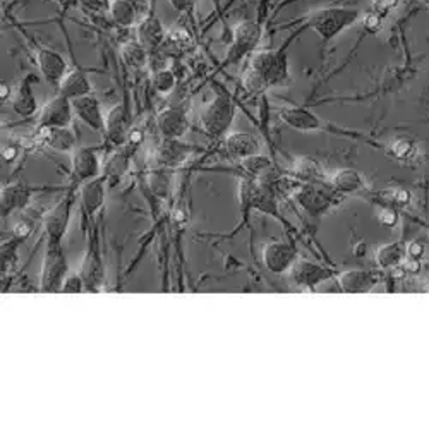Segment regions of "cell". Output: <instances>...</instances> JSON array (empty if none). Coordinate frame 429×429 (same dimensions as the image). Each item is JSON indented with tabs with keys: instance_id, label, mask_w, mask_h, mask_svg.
Listing matches in <instances>:
<instances>
[{
	"instance_id": "6da1fadb",
	"label": "cell",
	"mask_w": 429,
	"mask_h": 429,
	"mask_svg": "<svg viewBox=\"0 0 429 429\" xmlns=\"http://www.w3.org/2000/svg\"><path fill=\"white\" fill-rule=\"evenodd\" d=\"M361 19V13L354 7H323L309 14L306 25L323 42H330L338 37L342 31L354 26Z\"/></svg>"
},
{
	"instance_id": "7a4b0ae2",
	"label": "cell",
	"mask_w": 429,
	"mask_h": 429,
	"mask_svg": "<svg viewBox=\"0 0 429 429\" xmlns=\"http://www.w3.org/2000/svg\"><path fill=\"white\" fill-rule=\"evenodd\" d=\"M249 69L258 74L268 88L287 86L290 82L289 57H287L285 46L256 50L251 57Z\"/></svg>"
},
{
	"instance_id": "3957f363",
	"label": "cell",
	"mask_w": 429,
	"mask_h": 429,
	"mask_svg": "<svg viewBox=\"0 0 429 429\" xmlns=\"http://www.w3.org/2000/svg\"><path fill=\"white\" fill-rule=\"evenodd\" d=\"M235 119V108L232 104L230 97L218 93L215 94L213 100L201 110L199 116V124L203 131L210 137H225L228 135L232 122Z\"/></svg>"
},
{
	"instance_id": "277c9868",
	"label": "cell",
	"mask_w": 429,
	"mask_h": 429,
	"mask_svg": "<svg viewBox=\"0 0 429 429\" xmlns=\"http://www.w3.org/2000/svg\"><path fill=\"white\" fill-rule=\"evenodd\" d=\"M68 277V259L58 241H46L40 275L42 292H61L62 282Z\"/></svg>"
},
{
	"instance_id": "5b68a950",
	"label": "cell",
	"mask_w": 429,
	"mask_h": 429,
	"mask_svg": "<svg viewBox=\"0 0 429 429\" xmlns=\"http://www.w3.org/2000/svg\"><path fill=\"white\" fill-rule=\"evenodd\" d=\"M263 37V27L259 23L251 21V19H244V21L235 25L234 27V38H232L230 46L227 50L225 66L235 64L246 55H253L258 49L259 42Z\"/></svg>"
},
{
	"instance_id": "8992f818",
	"label": "cell",
	"mask_w": 429,
	"mask_h": 429,
	"mask_svg": "<svg viewBox=\"0 0 429 429\" xmlns=\"http://www.w3.org/2000/svg\"><path fill=\"white\" fill-rule=\"evenodd\" d=\"M338 192L332 184H302L294 191V199L309 215L320 216L335 204Z\"/></svg>"
},
{
	"instance_id": "52a82bcc",
	"label": "cell",
	"mask_w": 429,
	"mask_h": 429,
	"mask_svg": "<svg viewBox=\"0 0 429 429\" xmlns=\"http://www.w3.org/2000/svg\"><path fill=\"white\" fill-rule=\"evenodd\" d=\"M73 100L64 94H55L38 110V128H70L74 119Z\"/></svg>"
},
{
	"instance_id": "ba28073f",
	"label": "cell",
	"mask_w": 429,
	"mask_h": 429,
	"mask_svg": "<svg viewBox=\"0 0 429 429\" xmlns=\"http://www.w3.org/2000/svg\"><path fill=\"white\" fill-rule=\"evenodd\" d=\"M101 167H104V163L100 161V156L94 148L76 147L70 153V175L76 184L82 186L88 180L100 177Z\"/></svg>"
},
{
	"instance_id": "9c48e42d",
	"label": "cell",
	"mask_w": 429,
	"mask_h": 429,
	"mask_svg": "<svg viewBox=\"0 0 429 429\" xmlns=\"http://www.w3.org/2000/svg\"><path fill=\"white\" fill-rule=\"evenodd\" d=\"M278 117L285 125H289L290 129L301 132H318V131H326L328 125L325 120H321L320 117L314 112H311L309 108L299 107V105H290V107H283L278 112Z\"/></svg>"
},
{
	"instance_id": "30bf717a",
	"label": "cell",
	"mask_w": 429,
	"mask_h": 429,
	"mask_svg": "<svg viewBox=\"0 0 429 429\" xmlns=\"http://www.w3.org/2000/svg\"><path fill=\"white\" fill-rule=\"evenodd\" d=\"M129 131H131V125H129L128 119V110L122 104L116 105L108 110V113L105 116V141L112 149L122 148L128 143Z\"/></svg>"
},
{
	"instance_id": "8fae6325",
	"label": "cell",
	"mask_w": 429,
	"mask_h": 429,
	"mask_svg": "<svg viewBox=\"0 0 429 429\" xmlns=\"http://www.w3.org/2000/svg\"><path fill=\"white\" fill-rule=\"evenodd\" d=\"M37 66L40 69L42 76L46 82L52 86L61 85L62 77L68 74V61L62 57L57 50L49 49V46H38L37 49Z\"/></svg>"
},
{
	"instance_id": "7c38bea8",
	"label": "cell",
	"mask_w": 429,
	"mask_h": 429,
	"mask_svg": "<svg viewBox=\"0 0 429 429\" xmlns=\"http://www.w3.org/2000/svg\"><path fill=\"white\" fill-rule=\"evenodd\" d=\"M192 151H194V148L184 143L182 139L163 137L155 149V163L163 168H177L186 163Z\"/></svg>"
},
{
	"instance_id": "4fadbf2b",
	"label": "cell",
	"mask_w": 429,
	"mask_h": 429,
	"mask_svg": "<svg viewBox=\"0 0 429 429\" xmlns=\"http://www.w3.org/2000/svg\"><path fill=\"white\" fill-rule=\"evenodd\" d=\"M297 259L294 246L287 242H270L263 247V265L275 275L285 273Z\"/></svg>"
},
{
	"instance_id": "5bb4252c",
	"label": "cell",
	"mask_w": 429,
	"mask_h": 429,
	"mask_svg": "<svg viewBox=\"0 0 429 429\" xmlns=\"http://www.w3.org/2000/svg\"><path fill=\"white\" fill-rule=\"evenodd\" d=\"M74 116L80 119L86 128H89L94 132L105 131V116L101 110V104L93 94H85V97L74 98L73 100Z\"/></svg>"
},
{
	"instance_id": "9a60e30c",
	"label": "cell",
	"mask_w": 429,
	"mask_h": 429,
	"mask_svg": "<svg viewBox=\"0 0 429 429\" xmlns=\"http://www.w3.org/2000/svg\"><path fill=\"white\" fill-rule=\"evenodd\" d=\"M70 206H73L70 196H66L61 203L55 204L52 210L45 215L43 228H45L46 241H64L70 220Z\"/></svg>"
},
{
	"instance_id": "2e32d148",
	"label": "cell",
	"mask_w": 429,
	"mask_h": 429,
	"mask_svg": "<svg viewBox=\"0 0 429 429\" xmlns=\"http://www.w3.org/2000/svg\"><path fill=\"white\" fill-rule=\"evenodd\" d=\"M35 141L55 153H73L76 148V136L70 128H38Z\"/></svg>"
},
{
	"instance_id": "e0dca14e",
	"label": "cell",
	"mask_w": 429,
	"mask_h": 429,
	"mask_svg": "<svg viewBox=\"0 0 429 429\" xmlns=\"http://www.w3.org/2000/svg\"><path fill=\"white\" fill-rule=\"evenodd\" d=\"M107 180L101 175L82 184L80 191V204L85 218L93 220L98 211H100V208L104 206L105 196H107Z\"/></svg>"
},
{
	"instance_id": "ac0fdd59",
	"label": "cell",
	"mask_w": 429,
	"mask_h": 429,
	"mask_svg": "<svg viewBox=\"0 0 429 429\" xmlns=\"http://www.w3.org/2000/svg\"><path fill=\"white\" fill-rule=\"evenodd\" d=\"M330 184L338 194L364 196L368 194L369 184L366 177L356 168H338L330 175Z\"/></svg>"
},
{
	"instance_id": "d6986e66",
	"label": "cell",
	"mask_w": 429,
	"mask_h": 429,
	"mask_svg": "<svg viewBox=\"0 0 429 429\" xmlns=\"http://www.w3.org/2000/svg\"><path fill=\"white\" fill-rule=\"evenodd\" d=\"M156 128L163 137L170 139H182L189 129V119L182 108L179 107H165L156 116Z\"/></svg>"
},
{
	"instance_id": "ffe728a7",
	"label": "cell",
	"mask_w": 429,
	"mask_h": 429,
	"mask_svg": "<svg viewBox=\"0 0 429 429\" xmlns=\"http://www.w3.org/2000/svg\"><path fill=\"white\" fill-rule=\"evenodd\" d=\"M289 273L295 285L308 287V289H314L325 278L333 277L332 270L325 268L320 263L309 261V259H295Z\"/></svg>"
},
{
	"instance_id": "44dd1931",
	"label": "cell",
	"mask_w": 429,
	"mask_h": 429,
	"mask_svg": "<svg viewBox=\"0 0 429 429\" xmlns=\"http://www.w3.org/2000/svg\"><path fill=\"white\" fill-rule=\"evenodd\" d=\"M136 35L137 42L148 50L158 49L161 43L165 42V38L168 37L167 30H165L161 19L156 15V13H149L144 15L143 19H139V23L136 25Z\"/></svg>"
},
{
	"instance_id": "7402d4cb",
	"label": "cell",
	"mask_w": 429,
	"mask_h": 429,
	"mask_svg": "<svg viewBox=\"0 0 429 429\" xmlns=\"http://www.w3.org/2000/svg\"><path fill=\"white\" fill-rule=\"evenodd\" d=\"M37 81L38 77L35 76V74H27L14 88L11 104H13V110L19 117H31L33 113H37L38 110H40L33 93V85Z\"/></svg>"
},
{
	"instance_id": "603a6c76",
	"label": "cell",
	"mask_w": 429,
	"mask_h": 429,
	"mask_svg": "<svg viewBox=\"0 0 429 429\" xmlns=\"http://www.w3.org/2000/svg\"><path fill=\"white\" fill-rule=\"evenodd\" d=\"M223 144H225V151L230 156L237 160H244L247 156L259 155L261 153V143L253 135L242 131L228 132L223 137Z\"/></svg>"
},
{
	"instance_id": "cb8c5ba5",
	"label": "cell",
	"mask_w": 429,
	"mask_h": 429,
	"mask_svg": "<svg viewBox=\"0 0 429 429\" xmlns=\"http://www.w3.org/2000/svg\"><path fill=\"white\" fill-rule=\"evenodd\" d=\"M31 189L25 182H11L2 187V196H0V203H2V216H9L15 210H23L31 201Z\"/></svg>"
},
{
	"instance_id": "d4e9b609",
	"label": "cell",
	"mask_w": 429,
	"mask_h": 429,
	"mask_svg": "<svg viewBox=\"0 0 429 429\" xmlns=\"http://www.w3.org/2000/svg\"><path fill=\"white\" fill-rule=\"evenodd\" d=\"M290 174L295 179L302 180L306 184H328L330 177L326 175L325 168L318 160H314L313 156H297L294 160L292 168H290Z\"/></svg>"
},
{
	"instance_id": "484cf974",
	"label": "cell",
	"mask_w": 429,
	"mask_h": 429,
	"mask_svg": "<svg viewBox=\"0 0 429 429\" xmlns=\"http://www.w3.org/2000/svg\"><path fill=\"white\" fill-rule=\"evenodd\" d=\"M131 153L132 151H128L125 147L112 149L101 167V177L107 180V184H117L124 179V175L129 172V165H131Z\"/></svg>"
},
{
	"instance_id": "4316f807",
	"label": "cell",
	"mask_w": 429,
	"mask_h": 429,
	"mask_svg": "<svg viewBox=\"0 0 429 429\" xmlns=\"http://www.w3.org/2000/svg\"><path fill=\"white\" fill-rule=\"evenodd\" d=\"M92 92H93L92 80H89L88 74L80 68L68 70V74L62 77L61 85H58V93L68 97L69 100L85 97V94H92Z\"/></svg>"
},
{
	"instance_id": "83f0119b",
	"label": "cell",
	"mask_w": 429,
	"mask_h": 429,
	"mask_svg": "<svg viewBox=\"0 0 429 429\" xmlns=\"http://www.w3.org/2000/svg\"><path fill=\"white\" fill-rule=\"evenodd\" d=\"M81 277L85 280L86 289L98 290L104 280V265H101V256L98 253L97 242L92 241L88 253H86L85 259H82L81 266Z\"/></svg>"
},
{
	"instance_id": "f1b7e54d",
	"label": "cell",
	"mask_w": 429,
	"mask_h": 429,
	"mask_svg": "<svg viewBox=\"0 0 429 429\" xmlns=\"http://www.w3.org/2000/svg\"><path fill=\"white\" fill-rule=\"evenodd\" d=\"M342 292L345 294H364L369 292L376 285L378 278L373 271L368 270H350L338 277Z\"/></svg>"
},
{
	"instance_id": "f546056e",
	"label": "cell",
	"mask_w": 429,
	"mask_h": 429,
	"mask_svg": "<svg viewBox=\"0 0 429 429\" xmlns=\"http://www.w3.org/2000/svg\"><path fill=\"white\" fill-rule=\"evenodd\" d=\"M405 256H407V246L404 242L397 241L378 247L375 253V261L380 268L393 270L402 265Z\"/></svg>"
},
{
	"instance_id": "4dcf8cb0",
	"label": "cell",
	"mask_w": 429,
	"mask_h": 429,
	"mask_svg": "<svg viewBox=\"0 0 429 429\" xmlns=\"http://www.w3.org/2000/svg\"><path fill=\"white\" fill-rule=\"evenodd\" d=\"M108 15L113 25L120 27H131L139 23V11L132 0H112Z\"/></svg>"
},
{
	"instance_id": "1f68e13d",
	"label": "cell",
	"mask_w": 429,
	"mask_h": 429,
	"mask_svg": "<svg viewBox=\"0 0 429 429\" xmlns=\"http://www.w3.org/2000/svg\"><path fill=\"white\" fill-rule=\"evenodd\" d=\"M120 61L129 69H144L148 64V50L139 42H125L120 45Z\"/></svg>"
},
{
	"instance_id": "d6a6232c",
	"label": "cell",
	"mask_w": 429,
	"mask_h": 429,
	"mask_svg": "<svg viewBox=\"0 0 429 429\" xmlns=\"http://www.w3.org/2000/svg\"><path fill=\"white\" fill-rule=\"evenodd\" d=\"M175 86H177V77L172 69L163 68V69H158L155 74H153V88H155L156 93L170 94L172 92H174Z\"/></svg>"
},
{
	"instance_id": "836d02e7",
	"label": "cell",
	"mask_w": 429,
	"mask_h": 429,
	"mask_svg": "<svg viewBox=\"0 0 429 429\" xmlns=\"http://www.w3.org/2000/svg\"><path fill=\"white\" fill-rule=\"evenodd\" d=\"M392 155L400 161H411L417 155V144L412 139H397L390 148Z\"/></svg>"
},
{
	"instance_id": "e575fe53",
	"label": "cell",
	"mask_w": 429,
	"mask_h": 429,
	"mask_svg": "<svg viewBox=\"0 0 429 429\" xmlns=\"http://www.w3.org/2000/svg\"><path fill=\"white\" fill-rule=\"evenodd\" d=\"M85 289H86V285H85V280H82L81 273H73V275H68V277H66V280L62 282L61 292L80 294Z\"/></svg>"
},
{
	"instance_id": "d590c367",
	"label": "cell",
	"mask_w": 429,
	"mask_h": 429,
	"mask_svg": "<svg viewBox=\"0 0 429 429\" xmlns=\"http://www.w3.org/2000/svg\"><path fill=\"white\" fill-rule=\"evenodd\" d=\"M81 7L93 14H108L112 0H80Z\"/></svg>"
},
{
	"instance_id": "8d00e7d4",
	"label": "cell",
	"mask_w": 429,
	"mask_h": 429,
	"mask_svg": "<svg viewBox=\"0 0 429 429\" xmlns=\"http://www.w3.org/2000/svg\"><path fill=\"white\" fill-rule=\"evenodd\" d=\"M385 198L390 199L392 203L399 204V206H407L412 201V196L407 189H392V191H381Z\"/></svg>"
},
{
	"instance_id": "74e56055",
	"label": "cell",
	"mask_w": 429,
	"mask_h": 429,
	"mask_svg": "<svg viewBox=\"0 0 429 429\" xmlns=\"http://www.w3.org/2000/svg\"><path fill=\"white\" fill-rule=\"evenodd\" d=\"M361 21H362V26H364L366 30L375 33V31L380 30L381 25H383V15L378 14L376 11L371 9V11H368V13H364V15L361 18Z\"/></svg>"
},
{
	"instance_id": "f35d334b",
	"label": "cell",
	"mask_w": 429,
	"mask_h": 429,
	"mask_svg": "<svg viewBox=\"0 0 429 429\" xmlns=\"http://www.w3.org/2000/svg\"><path fill=\"white\" fill-rule=\"evenodd\" d=\"M313 290H314V292H328V294L342 292L340 280H338V278L328 277V278H325V280H323V282L318 283V285L314 287Z\"/></svg>"
},
{
	"instance_id": "ab89813d",
	"label": "cell",
	"mask_w": 429,
	"mask_h": 429,
	"mask_svg": "<svg viewBox=\"0 0 429 429\" xmlns=\"http://www.w3.org/2000/svg\"><path fill=\"white\" fill-rule=\"evenodd\" d=\"M378 220H380L381 225L392 228L399 223V213H397L393 208H383V210L380 211V215H378Z\"/></svg>"
},
{
	"instance_id": "60d3db41",
	"label": "cell",
	"mask_w": 429,
	"mask_h": 429,
	"mask_svg": "<svg viewBox=\"0 0 429 429\" xmlns=\"http://www.w3.org/2000/svg\"><path fill=\"white\" fill-rule=\"evenodd\" d=\"M399 4L400 0H375V2H373V11H376L378 14H381L385 18V15L392 13Z\"/></svg>"
},
{
	"instance_id": "b9f144b4",
	"label": "cell",
	"mask_w": 429,
	"mask_h": 429,
	"mask_svg": "<svg viewBox=\"0 0 429 429\" xmlns=\"http://www.w3.org/2000/svg\"><path fill=\"white\" fill-rule=\"evenodd\" d=\"M143 139H144V132L137 128H131L128 136V143H125L124 147H131L132 149H136L141 143H143Z\"/></svg>"
},
{
	"instance_id": "7bdbcfd3",
	"label": "cell",
	"mask_w": 429,
	"mask_h": 429,
	"mask_svg": "<svg viewBox=\"0 0 429 429\" xmlns=\"http://www.w3.org/2000/svg\"><path fill=\"white\" fill-rule=\"evenodd\" d=\"M168 4L174 7L177 13H189L194 7L196 0H168Z\"/></svg>"
},
{
	"instance_id": "ee69618b",
	"label": "cell",
	"mask_w": 429,
	"mask_h": 429,
	"mask_svg": "<svg viewBox=\"0 0 429 429\" xmlns=\"http://www.w3.org/2000/svg\"><path fill=\"white\" fill-rule=\"evenodd\" d=\"M424 253H426V249H424V246L421 242H411L407 246V256L411 259H421L424 256Z\"/></svg>"
},
{
	"instance_id": "f6af8a7d",
	"label": "cell",
	"mask_w": 429,
	"mask_h": 429,
	"mask_svg": "<svg viewBox=\"0 0 429 429\" xmlns=\"http://www.w3.org/2000/svg\"><path fill=\"white\" fill-rule=\"evenodd\" d=\"M402 268L405 270V273H411V275L419 273V270H421V259H409V261L404 263Z\"/></svg>"
},
{
	"instance_id": "bcb514c9",
	"label": "cell",
	"mask_w": 429,
	"mask_h": 429,
	"mask_svg": "<svg viewBox=\"0 0 429 429\" xmlns=\"http://www.w3.org/2000/svg\"><path fill=\"white\" fill-rule=\"evenodd\" d=\"M19 155V148L18 147H7L2 149V158L7 161V163H11V161H14L15 156Z\"/></svg>"
},
{
	"instance_id": "7dc6e473",
	"label": "cell",
	"mask_w": 429,
	"mask_h": 429,
	"mask_svg": "<svg viewBox=\"0 0 429 429\" xmlns=\"http://www.w3.org/2000/svg\"><path fill=\"white\" fill-rule=\"evenodd\" d=\"M14 234L19 235V237H26L30 234V225L26 222H19L18 225L14 227Z\"/></svg>"
},
{
	"instance_id": "c3c4849f",
	"label": "cell",
	"mask_w": 429,
	"mask_h": 429,
	"mask_svg": "<svg viewBox=\"0 0 429 429\" xmlns=\"http://www.w3.org/2000/svg\"><path fill=\"white\" fill-rule=\"evenodd\" d=\"M13 93H14V89L11 88L7 82H2V85H0V97H2V101L13 98Z\"/></svg>"
},
{
	"instance_id": "681fc988",
	"label": "cell",
	"mask_w": 429,
	"mask_h": 429,
	"mask_svg": "<svg viewBox=\"0 0 429 429\" xmlns=\"http://www.w3.org/2000/svg\"><path fill=\"white\" fill-rule=\"evenodd\" d=\"M421 2H429V0H421Z\"/></svg>"
}]
</instances>
